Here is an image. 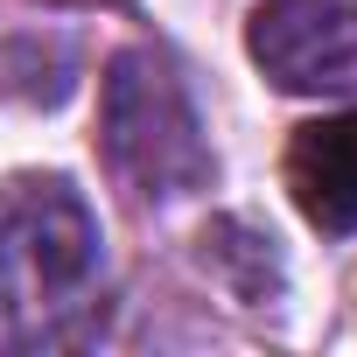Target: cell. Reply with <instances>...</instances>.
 Here are the masks:
<instances>
[{
  "mask_svg": "<svg viewBox=\"0 0 357 357\" xmlns=\"http://www.w3.org/2000/svg\"><path fill=\"white\" fill-rule=\"evenodd\" d=\"M98 287V218L63 175L0 183V350L77 336Z\"/></svg>",
  "mask_w": 357,
  "mask_h": 357,
  "instance_id": "obj_1",
  "label": "cell"
},
{
  "mask_svg": "<svg viewBox=\"0 0 357 357\" xmlns=\"http://www.w3.org/2000/svg\"><path fill=\"white\" fill-rule=\"evenodd\" d=\"M98 133H105V154L112 168L140 197H190L211 183V140H204V119L161 56L147 50H126L112 70H105V105H98Z\"/></svg>",
  "mask_w": 357,
  "mask_h": 357,
  "instance_id": "obj_2",
  "label": "cell"
},
{
  "mask_svg": "<svg viewBox=\"0 0 357 357\" xmlns=\"http://www.w3.org/2000/svg\"><path fill=\"white\" fill-rule=\"evenodd\" d=\"M245 50L266 84L294 98H343L357 91V0H266Z\"/></svg>",
  "mask_w": 357,
  "mask_h": 357,
  "instance_id": "obj_3",
  "label": "cell"
},
{
  "mask_svg": "<svg viewBox=\"0 0 357 357\" xmlns=\"http://www.w3.org/2000/svg\"><path fill=\"white\" fill-rule=\"evenodd\" d=\"M287 190L315 231H357V112H329L287 140Z\"/></svg>",
  "mask_w": 357,
  "mask_h": 357,
  "instance_id": "obj_4",
  "label": "cell"
}]
</instances>
